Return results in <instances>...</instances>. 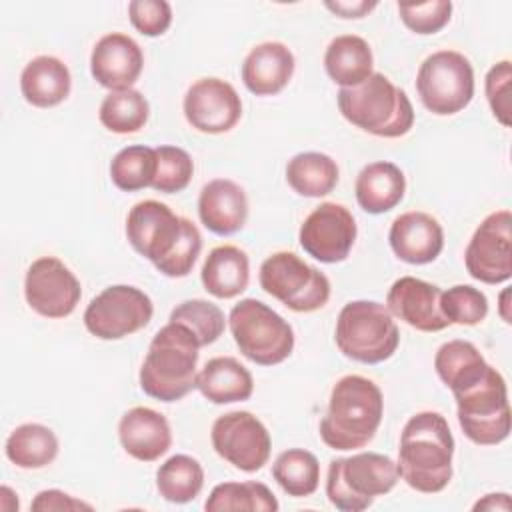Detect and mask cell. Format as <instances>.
Returning <instances> with one entry per match:
<instances>
[{"label": "cell", "mask_w": 512, "mask_h": 512, "mask_svg": "<svg viewBox=\"0 0 512 512\" xmlns=\"http://www.w3.org/2000/svg\"><path fill=\"white\" fill-rule=\"evenodd\" d=\"M126 236L132 248L168 278L188 276L202 250L198 226L158 200H142L130 208Z\"/></svg>", "instance_id": "cell-1"}, {"label": "cell", "mask_w": 512, "mask_h": 512, "mask_svg": "<svg viewBox=\"0 0 512 512\" xmlns=\"http://www.w3.org/2000/svg\"><path fill=\"white\" fill-rule=\"evenodd\" d=\"M454 436L440 412L424 410L404 424L398 448V474L416 492H442L452 480Z\"/></svg>", "instance_id": "cell-2"}, {"label": "cell", "mask_w": 512, "mask_h": 512, "mask_svg": "<svg viewBox=\"0 0 512 512\" xmlns=\"http://www.w3.org/2000/svg\"><path fill=\"white\" fill-rule=\"evenodd\" d=\"M384 414V398L370 378L342 376L328 400V410L320 420V438L332 450L364 448L378 432Z\"/></svg>", "instance_id": "cell-3"}, {"label": "cell", "mask_w": 512, "mask_h": 512, "mask_svg": "<svg viewBox=\"0 0 512 512\" xmlns=\"http://www.w3.org/2000/svg\"><path fill=\"white\" fill-rule=\"evenodd\" d=\"M200 342L178 322L162 326L140 366V388L154 400L176 402L196 388Z\"/></svg>", "instance_id": "cell-4"}, {"label": "cell", "mask_w": 512, "mask_h": 512, "mask_svg": "<svg viewBox=\"0 0 512 512\" xmlns=\"http://www.w3.org/2000/svg\"><path fill=\"white\" fill-rule=\"evenodd\" d=\"M336 100L340 114L372 136L400 138L414 126L408 94L382 72H372L358 86L340 88Z\"/></svg>", "instance_id": "cell-5"}, {"label": "cell", "mask_w": 512, "mask_h": 512, "mask_svg": "<svg viewBox=\"0 0 512 512\" xmlns=\"http://www.w3.org/2000/svg\"><path fill=\"white\" fill-rule=\"evenodd\" d=\"M398 480V466L390 456L358 452L348 458L330 460L326 496L342 512H362L372 506L376 496L388 494Z\"/></svg>", "instance_id": "cell-6"}, {"label": "cell", "mask_w": 512, "mask_h": 512, "mask_svg": "<svg viewBox=\"0 0 512 512\" xmlns=\"http://www.w3.org/2000/svg\"><path fill=\"white\" fill-rule=\"evenodd\" d=\"M334 340L346 358L362 364H380L394 356L400 332L384 304L352 300L338 314Z\"/></svg>", "instance_id": "cell-7"}, {"label": "cell", "mask_w": 512, "mask_h": 512, "mask_svg": "<svg viewBox=\"0 0 512 512\" xmlns=\"http://www.w3.org/2000/svg\"><path fill=\"white\" fill-rule=\"evenodd\" d=\"M458 424L468 440L494 446L510 436V402L504 376L488 364L484 374L452 392Z\"/></svg>", "instance_id": "cell-8"}, {"label": "cell", "mask_w": 512, "mask_h": 512, "mask_svg": "<svg viewBox=\"0 0 512 512\" xmlns=\"http://www.w3.org/2000/svg\"><path fill=\"white\" fill-rule=\"evenodd\" d=\"M228 326L242 356L258 366H276L294 350V330L288 320L256 298L234 304Z\"/></svg>", "instance_id": "cell-9"}, {"label": "cell", "mask_w": 512, "mask_h": 512, "mask_svg": "<svg viewBox=\"0 0 512 512\" xmlns=\"http://www.w3.org/2000/svg\"><path fill=\"white\" fill-rule=\"evenodd\" d=\"M266 294L294 312H316L330 300V280L324 272L304 262L294 252H274L258 274Z\"/></svg>", "instance_id": "cell-10"}, {"label": "cell", "mask_w": 512, "mask_h": 512, "mask_svg": "<svg viewBox=\"0 0 512 512\" xmlns=\"http://www.w3.org/2000/svg\"><path fill=\"white\" fill-rule=\"evenodd\" d=\"M416 90L424 108L436 116H452L474 98V70L456 50H438L424 58L416 74Z\"/></svg>", "instance_id": "cell-11"}, {"label": "cell", "mask_w": 512, "mask_h": 512, "mask_svg": "<svg viewBox=\"0 0 512 512\" xmlns=\"http://www.w3.org/2000/svg\"><path fill=\"white\" fill-rule=\"evenodd\" d=\"M154 304L146 292L130 284L104 288L84 310L86 330L100 340H120L148 326Z\"/></svg>", "instance_id": "cell-12"}, {"label": "cell", "mask_w": 512, "mask_h": 512, "mask_svg": "<svg viewBox=\"0 0 512 512\" xmlns=\"http://www.w3.org/2000/svg\"><path fill=\"white\" fill-rule=\"evenodd\" d=\"M210 440L216 454L242 472L260 470L268 462L272 450L270 432L246 410L218 416L212 424Z\"/></svg>", "instance_id": "cell-13"}, {"label": "cell", "mask_w": 512, "mask_h": 512, "mask_svg": "<svg viewBox=\"0 0 512 512\" xmlns=\"http://www.w3.org/2000/svg\"><path fill=\"white\" fill-rule=\"evenodd\" d=\"M464 264L468 274L484 284H502L512 276V216L510 210L488 214L474 230Z\"/></svg>", "instance_id": "cell-14"}, {"label": "cell", "mask_w": 512, "mask_h": 512, "mask_svg": "<svg viewBox=\"0 0 512 512\" xmlns=\"http://www.w3.org/2000/svg\"><path fill=\"white\" fill-rule=\"evenodd\" d=\"M24 298L36 314L58 320L76 310L82 288L80 280L60 258L42 256L26 270Z\"/></svg>", "instance_id": "cell-15"}, {"label": "cell", "mask_w": 512, "mask_h": 512, "mask_svg": "<svg viewBox=\"0 0 512 512\" xmlns=\"http://www.w3.org/2000/svg\"><path fill=\"white\" fill-rule=\"evenodd\" d=\"M352 212L336 202H322L302 222L298 240L308 256L324 264L344 262L356 242Z\"/></svg>", "instance_id": "cell-16"}, {"label": "cell", "mask_w": 512, "mask_h": 512, "mask_svg": "<svg viewBox=\"0 0 512 512\" xmlns=\"http://www.w3.org/2000/svg\"><path fill=\"white\" fill-rule=\"evenodd\" d=\"M184 116L202 134H224L242 118V100L234 86L220 78H200L184 94Z\"/></svg>", "instance_id": "cell-17"}, {"label": "cell", "mask_w": 512, "mask_h": 512, "mask_svg": "<svg viewBox=\"0 0 512 512\" xmlns=\"http://www.w3.org/2000/svg\"><path fill=\"white\" fill-rule=\"evenodd\" d=\"M144 68L142 48L134 38L122 32L104 34L92 48V78L110 92L128 90L140 78Z\"/></svg>", "instance_id": "cell-18"}, {"label": "cell", "mask_w": 512, "mask_h": 512, "mask_svg": "<svg viewBox=\"0 0 512 512\" xmlns=\"http://www.w3.org/2000/svg\"><path fill=\"white\" fill-rule=\"evenodd\" d=\"M442 290L414 276L398 278L388 294L386 308L392 316L420 332H440L450 326L440 308Z\"/></svg>", "instance_id": "cell-19"}, {"label": "cell", "mask_w": 512, "mask_h": 512, "mask_svg": "<svg viewBox=\"0 0 512 512\" xmlns=\"http://www.w3.org/2000/svg\"><path fill=\"white\" fill-rule=\"evenodd\" d=\"M388 242L402 262L416 266L430 264L444 248V230L432 214L412 210L394 218Z\"/></svg>", "instance_id": "cell-20"}, {"label": "cell", "mask_w": 512, "mask_h": 512, "mask_svg": "<svg viewBox=\"0 0 512 512\" xmlns=\"http://www.w3.org/2000/svg\"><path fill=\"white\" fill-rule=\"evenodd\" d=\"M118 438L128 456L140 462H154L172 446V430L164 414L134 406L118 422Z\"/></svg>", "instance_id": "cell-21"}, {"label": "cell", "mask_w": 512, "mask_h": 512, "mask_svg": "<svg viewBox=\"0 0 512 512\" xmlns=\"http://www.w3.org/2000/svg\"><path fill=\"white\" fill-rule=\"evenodd\" d=\"M200 222L218 236H230L248 220V198L240 184L228 178H214L198 196Z\"/></svg>", "instance_id": "cell-22"}, {"label": "cell", "mask_w": 512, "mask_h": 512, "mask_svg": "<svg viewBox=\"0 0 512 512\" xmlns=\"http://www.w3.org/2000/svg\"><path fill=\"white\" fill-rule=\"evenodd\" d=\"M296 60L282 42H262L254 46L242 62V82L256 96H274L292 80Z\"/></svg>", "instance_id": "cell-23"}, {"label": "cell", "mask_w": 512, "mask_h": 512, "mask_svg": "<svg viewBox=\"0 0 512 512\" xmlns=\"http://www.w3.org/2000/svg\"><path fill=\"white\" fill-rule=\"evenodd\" d=\"M200 280L204 290L214 298H236L248 288L250 282L248 254L232 244L212 248L202 264Z\"/></svg>", "instance_id": "cell-24"}, {"label": "cell", "mask_w": 512, "mask_h": 512, "mask_svg": "<svg viewBox=\"0 0 512 512\" xmlns=\"http://www.w3.org/2000/svg\"><path fill=\"white\" fill-rule=\"evenodd\" d=\"M356 202L368 214H384L396 208L406 192V176L394 162L364 166L354 182Z\"/></svg>", "instance_id": "cell-25"}, {"label": "cell", "mask_w": 512, "mask_h": 512, "mask_svg": "<svg viewBox=\"0 0 512 512\" xmlns=\"http://www.w3.org/2000/svg\"><path fill=\"white\" fill-rule=\"evenodd\" d=\"M72 88L68 66L54 56L32 58L20 74V92L24 100L36 108H52L62 104Z\"/></svg>", "instance_id": "cell-26"}, {"label": "cell", "mask_w": 512, "mask_h": 512, "mask_svg": "<svg viewBox=\"0 0 512 512\" xmlns=\"http://www.w3.org/2000/svg\"><path fill=\"white\" fill-rule=\"evenodd\" d=\"M196 388L212 404L244 402L254 392V378L240 360L232 356H216L198 372Z\"/></svg>", "instance_id": "cell-27"}, {"label": "cell", "mask_w": 512, "mask_h": 512, "mask_svg": "<svg viewBox=\"0 0 512 512\" xmlns=\"http://www.w3.org/2000/svg\"><path fill=\"white\" fill-rule=\"evenodd\" d=\"M324 68L340 88L358 86L374 72L372 48L356 34L336 36L324 52Z\"/></svg>", "instance_id": "cell-28"}, {"label": "cell", "mask_w": 512, "mask_h": 512, "mask_svg": "<svg viewBox=\"0 0 512 512\" xmlns=\"http://www.w3.org/2000/svg\"><path fill=\"white\" fill-rule=\"evenodd\" d=\"M56 434L38 422L16 426L6 440V458L24 470H38L52 464L58 456Z\"/></svg>", "instance_id": "cell-29"}, {"label": "cell", "mask_w": 512, "mask_h": 512, "mask_svg": "<svg viewBox=\"0 0 512 512\" xmlns=\"http://www.w3.org/2000/svg\"><path fill=\"white\" fill-rule=\"evenodd\" d=\"M338 164L324 152H300L286 164L288 186L306 198H322L338 184Z\"/></svg>", "instance_id": "cell-30"}, {"label": "cell", "mask_w": 512, "mask_h": 512, "mask_svg": "<svg viewBox=\"0 0 512 512\" xmlns=\"http://www.w3.org/2000/svg\"><path fill=\"white\" fill-rule=\"evenodd\" d=\"M434 368L438 378L452 392H456L480 378L488 368V362L472 342L450 340L438 348L434 356Z\"/></svg>", "instance_id": "cell-31"}, {"label": "cell", "mask_w": 512, "mask_h": 512, "mask_svg": "<svg viewBox=\"0 0 512 512\" xmlns=\"http://www.w3.org/2000/svg\"><path fill=\"white\" fill-rule=\"evenodd\" d=\"M202 486L204 468L188 454H174L156 470V488L172 504L192 502L202 492Z\"/></svg>", "instance_id": "cell-32"}, {"label": "cell", "mask_w": 512, "mask_h": 512, "mask_svg": "<svg viewBox=\"0 0 512 512\" xmlns=\"http://www.w3.org/2000/svg\"><path fill=\"white\" fill-rule=\"evenodd\" d=\"M272 478L288 496L306 498L318 490L320 462L304 448H290L274 460Z\"/></svg>", "instance_id": "cell-33"}, {"label": "cell", "mask_w": 512, "mask_h": 512, "mask_svg": "<svg viewBox=\"0 0 512 512\" xmlns=\"http://www.w3.org/2000/svg\"><path fill=\"white\" fill-rule=\"evenodd\" d=\"M208 512H276L280 508L272 490L262 482H222L216 484L204 502Z\"/></svg>", "instance_id": "cell-34"}, {"label": "cell", "mask_w": 512, "mask_h": 512, "mask_svg": "<svg viewBox=\"0 0 512 512\" xmlns=\"http://www.w3.org/2000/svg\"><path fill=\"white\" fill-rule=\"evenodd\" d=\"M150 116V104L142 92L128 88L108 92L100 104V124L114 134H134L142 130Z\"/></svg>", "instance_id": "cell-35"}, {"label": "cell", "mask_w": 512, "mask_h": 512, "mask_svg": "<svg viewBox=\"0 0 512 512\" xmlns=\"http://www.w3.org/2000/svg\"><path fill=\"white\" fill-rule=\"evenodd\" d=\"M156 176V148L134 144L126 146L110 162V178L116 188L136 192L152 188Z\"/></svg>", "instance_id": "cell-36"}, {"label": "cell", "mask_w": 512, "mask_h": 512, "mask_svg": "<svg viewBox=\"0 0 512 512\" xmlns=\"http://www.w3.org/2000/svg\"><path fill=\"white\" fill-rule=\"evenodd\" d=\"M170 322H178L186 326L196 336L200 346L214 344L224 334V328H226L224 312L216 304L202 298L180 302L170 312Z\"/></svg>", "instance_id": "cell-37"}, {"label": "cell", "mask_w": 512, "mask_h": 512, "mask_svg": "<svg viewBox=\"0 0 512 512\" xmlns=\"http://www.w3.org/2000/svg\"><path fill=\"white\" fill-rule=\"evenodd\" d=\"M440 308L450 324L476 326L488 316V298L470 284H456L442 290Z\"/></svg>", "instance_id": "cell-38"}, {"label": "cell", "mask_w": 512, "mask_h": 512, "mask_svg": "<svg viewBox=\"0 0 512 512\" xmlns=\"http://www.w3.org/2000/svg\"><path fill=\"white\" fill-rule=\"evenodd\" d=\"M194 174L192 156L178 146H158L156 148V176L152 188L164 194L182 192Z\"/></svg>", "instance_id": "cell-39"}, {"label": "cell", "mask_w": 512, "mask_h": 512, "mask_svg": "<svg viewBox=\"0 0 512 512\" xmlns=\"http://www.w3.org/2000/svg\"><path fill=\"white\" fill-rule=\"evenodd\" d=\"M398 14L408 30L416 34H436L450 22L452 2L432 0L420 4H398Z\"/></svg>", "instance_id": "cell-40"}, {"label": "cell", "mask_w": 512, "mask_h": 512, "mask_svg": "<svg viewBox=\"0 0 512 512\" xmlns=\"http://www.w3.org/2000/svg\"><path fill=\"white\" fill-rule=\"evenodd\" d=\"M132 26L144 36H162L172 24V6L166 0H132L128 4Z\"/></svg>", "instance_id": "cell-41"}, {"label": "cell", "mask_w": 512, "mask_h": 512, "mask_svg": "<svg viewBox=\"0 0 512 512\" xmlns=\"http://www.w3.org/2000/svg\"><path fill=\"white\" fill-rule=\"evenodd\" d=\"M510 80H512V66L510 60H502L494 64L484 80L486 100L494 118L502 126H510Z\"/></svg>", "instance_id": "cell-42"}, {"label": "cell", "mask_w": 512, "mask_h": 512, "mask_svg": "<svg viewBox=\"0 0 512 512\" xmlns=\"http://www.w3.org/2000/svg\"><path fill=\"white\" fill-rule=\"evenodd\" d=\"M36 512H50V510H92L90 504L76 500L74 496L62 492V490H42L36 494V498L30 504Z\"/></svg>", "instance_id": "cell-43"}, {"label": "cell", "mask_w": 512, "mask_h": 512, "mask_svg": "<svg viewBox=\"0 0 512 512\" xmlns=\"http://www.w3.org/2000/svg\"><path fill=\"white\" fill-rule=\"evenodd\" d=\"M330 12H334L338 18H364L370 10L376 8V2H366V0H356V2H346V0H336V2H326L324 4Z\"/></svg>", "instance_id": "cell-44"}, {"label": "cell", "mask_w": 512, "mask_h": 512, "mask_svg": "<svg viewBox=\"0 0 512 512\" xmlns=\"http://www.w3.org/2000/svg\"><path fill=\"white\" fill-rule=\"evenodd\" d=\"M512 504H510V496L504 494V492H498V494H486L482 500H478L474 504V510H510Z\"/></svg>", "instance_id": "cell-45"}, {"label": "cell", "mask_w": 512, "mask_h": 512, "mask_svg": "<svg viewBox=\"0 0 512 512\" xmlns=\"http://www.w3.org/2000/svg\"><path fill=\"white\" fill-rule=\"evenodd\" d=\"M508 296H510V290L506 288L502 294H500V316H502V320L506 322V324H510L512 320H510V314H508Z\"/></svg>", "instance_id": "cell-46"}]
</instances>
